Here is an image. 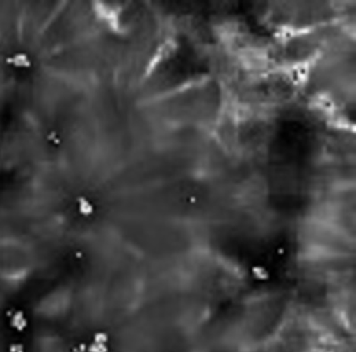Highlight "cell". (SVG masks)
Here are the masks:
<instances>
[{
  "instance_id": "6da1fadb",
  "label": "cell",
  "mask_w": 356,
  "mask_h": 352,
  "mask_svg": "<svg viewBox=\"0 0 356 352\" xmlns=\"http://www.w3.org/2000/svg\"><path fill=\"white\" fill-rule=\"evenodd\" d=\"M95 24L107 33L118 36L127 26V0H88Z\"/></svg>"
}]
</instances>
